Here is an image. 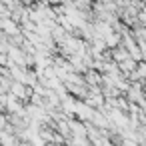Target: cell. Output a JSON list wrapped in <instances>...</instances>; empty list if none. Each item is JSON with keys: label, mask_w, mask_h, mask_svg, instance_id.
<instances>
[{"label": "cell", "mask_w": 146, "mask_h": 146, "mask_svg": "<svg viewBox=\"0 0 146 146\" xmlns=\"http://www.w3.org/2000/svg\"><path fill=\"white\" fill-rule=\"evenodd\" d=\"M130 58V50H126V48H122V46H116L114 50H112V60L114 62H124V60H128Z\"/></svg>", "instance_id": "obj_1"}, {"label": "cell", "mask_w": 146, "mask_h": 146, "mask_svg": "<svg viewBox=\"0 0 146 146\" xmlns=\"http://www.w3.org/2000/svg\"><path fill=\"white\" fill-rule=\"evenodd\" d=\"M104 40H106V46L110 48V46H118L120 44V36L118 34H114V32H108L106 36H104Z\"/></svg>", "instance_id": "obj_2"}, {"label": "cell", "mask_w": 146, "mask_h": 146, "mask_svg": "<svg viewBox=\"0 0 146 146\" xmlns=\"http://www.w3.org/2000/svg\"><path fill=\"white\" fill-rule=\"evenodd\" d=\"M52 146H66V144H62V142H58V144H52Z\"/></svg>", "instance_id": "obj_3"}]
</instances>
